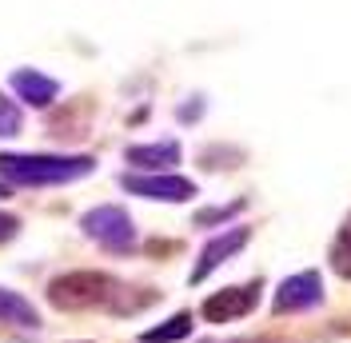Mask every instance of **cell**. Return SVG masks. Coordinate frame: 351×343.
<instances>
[{
	"label": "cell",
	"mask_w": 351,
	"mask_h": 343,
	"mask_svg": "<svg viewBox=\"0 0 351 343\" xmlns=\"http://www.w3.org/2000/svg\"><path fill=\"white\" fill-rule=\"evenodd\" d=\"M48 303L60 307V311H96V307H108L116 316H132L140 307L156 303V292H144L132 300L128 287L108 272H64L48 283Z\"/></svg>",
	"instance_id": "obj_1"
},
{
	"label": "cell",
	"mask_w": 351,
	"mask_h": 343,
	"mask_svg": "<svg viewBox=\"0 0 351 343\" xmlns=\"http://www.w3.org/2000/svg\"><path fill=\"white\" fill-rule=\"evenodd\" d=\"M96 172L92 156H48V152H0V176L16 188H56Z\"/></svg>",
	"instance_id": "obj_2"
},
{
	"label": "cell",
	"mask_w": 351,
	"mask_h": 343,
	"mask_svg": "<svg viewBox=\"0 0 351 343\" xmlns=\"http://www.w3.org/2000/svg\"><path fill=\"white\" fill-rule=\"evenodd\" d=\"M80 228H84L88 239H96L104 252H132L136 248V224H132V215L120 208V204H100V208H92V212L80 215Z\"/></svg>",
	"instance_id": "obj_3"
},
{
	"label": "cell",
	"mask_w": 351,
	"mask_h": 343,
	"mask_svg": "<svg viewBox=\"0 0 351 343\" xmlns=\"http://www.w3.org/2000/svg\"><path fill=\"white\" fill-rule=\"evenodd\" d=\"M120 188L144 200H160V204H184L196 196V184L176 172H128L120 176Z\"/></svg>",
	"instance_id": "obj_4"
},
{
	"label": "cell",
	"mask_w": 351,
	"mask_h": 343,
	"mask_svg": "<svg viewBox=\"0 0 351 343\" xmlns=\"http://www.w3.org/2000/svg\"><path fill=\"white\" fill-rule=\"evenodd\" d=\"M260 292H263V279H252V283H236V287H223L216 296L199 303V316L208 323H232V320H243L256 311L260 303Z\"/></svg>",
	"instance_id": "obj_5"
},
{
	"label": "cell",
	"mask_w": 351,
	"mask_h": 343,
	"mask_svg": "<svg viewBox=\"0 0 351 343\" xmlns=\"http://www.w3.org/2000/svg\"><path fill=\"white\" fill-rule=\"evenodd\" d=\"M324 303V279L315 268H307V272H295V276H287L280 287H276V296H271V311L276 316H295V311H307V307H319Z\"/></svg>",
	"instance_id": "obj_6"
},
{
	"label": "cell",
	"mask_w": 351,
	"mask_h": 343,
	"mask_svg": "<svg viewBox=\"0 0 351 343\" xmlns=\"http://www.w3.org/2000/svg\"><path fill=\"white\" fill-rule=\"evenodd\" d=\"M247 239H252V228H243V224L228 228V232H219L216 239H208V244H204V252H199V259H196V268H192V276H188V283H192V287H196V283H204V279L212 276L216 268H223L228 259L236 256Z\"/></svg>",
	"instance_id": "obj_7"
},
{
	"label": "cell",
	"mask_w": 351,
	"mask_h": 343,
	"mask_svg": "<svg viewBox=\"0 0 351 343\" xmlns=\"http://www.w3.org/2000/svg\"><path fill=\"white\" fill-rule=\"evenodd\" d=\"M8 84H12V92H16V100L28 104V108H48L56 96H60V84H56L52 76L36 72V68H16Z\"/></svg>",
	"instance_id": "obj_8"
},
{
	"label": "cell",
	"mask_w": 351,
	"mask_h": 343,
	"mask_svg": "<svg viewBox=\"0 0 351 343\" xmlns=\"http://www.w3.org/2000/svg\"><path fill=\"white\" fill-rule=\"evenodd\" d=\"M132 168L140 172H168L172 164H180V144L176 140H156V144H132L124 152Z\"/></svg>",
	"instance_id": "obj_9"
},
{
	"label": "cell",
	"mask_w": 351,
	"mask_h": 343,
	"mask_svg": "<svg viewBox=\"0 0 351 343\" xmlns=\"http://www.w3.org/2000/svg\"><path fill=\"white\" fill-rule=\"evenodd\" d=\"M0 323H12V327H24V331H40V311L24 296L0 287Z\"/></svg>",
	"instance_id": "obj_10"
},
{
	"label": "cell",
	"mask_w": 351,
	"mask_h": 343,
	"mask_svg": "<svg viewBox=\"0 0 351 343\" xmlns=\"http://www.w3.org/2000/svg\"><path fill=\"white\" fill-rule=\"evenodd\" d=\"M188 335H192V311H176L172 320L148 327L140 335V343H180V340H188Z\"/></svg>",
	"instance_id": "obj_11"
},
{
	"label": "cell",
	"mask_w": 351,
	"mask_h": 343,
	"mask_svg": "<svg viewBox=\"0 0 351 343\" xmlns=\"http://www.w3.org/2000/svg\"><path fill=\"white\" fill-rule=\"evenodd\" d=\"M328 259H331V272H335V276L351 279V215L343 220V228H339V232H335V239H331Z\"/></svg>",
	"instance_id": "obj_12"
},
{
	"label": "cell",
	"mask_w": 351,
	"mask_h": 343,
	"mask_svg": "<svg viewBox=\"0 0 351 343\" xmlns=\"http://www.w3.org/2000/svg\"><path fill=\"white\" fill-rule=\"evenodd\" d=\"M243 208H247V200H232V204H216V208H199L196 215H192V224L196 228H212V224H228L232 215H240Z\"/></svg>",
	"instance_id": "obj_13"
},
{
	"label": "cell",
	"mask_w": 351,
	"mask_h": 343,
	"mask_svg": "<svg viewBox=\"0 0 351 343\" xmlns=\"http://www.w3.org/2000/svg\"><path fill=\"white\" fill-rule=\"evenodd\" d=\"M16 128H21V112H16V104L0 92V136H12Z\"/></svg>",
	"instance_id": "obj_14"
},
{
	"label": "cell",
	"mask_w": 351,
	"mask_h": 343,
	"mask_svg": "<svg viewBox=\"0 0 351 343\" xmlns=\"http://www.w3.org/2000/svg\"><path fill=\"white\" fill-rule=\"evenodd\" d=\"M16 232H21V220H16V215H8V212H0V244H8Z\"/></svg>",
	"instance_id": "obj_15"
},
{
	"label": "cell",
	"mask_w": 351,
	"mask_h": 343,
	"mask_svg": "<svg viewBox=\"0 0 351 343\" xmlns=\"http://www.w3.org/2000/svg\"><path fill=\"white\" fill-rule=\"evenodd\" d=\"M8 196H12L8 192V184H0V200H8Z\"/></svg>",
	"instance_id": "obj_16"
},
{
	"label": "cell",
	"mask_w": 351,
	"mask_h": 343,
	"mask_svg": "<svg viewBox=\"0 0 351 343\" xmlns=\"http://www.w3.org/2000/svg\"><path fill=\"white\" fill-rule=\"evenodd\" d=\"M247 343H271V340H247Z\"/></svg>",
	"instance_id": "obj_17"
}]
</instances>
